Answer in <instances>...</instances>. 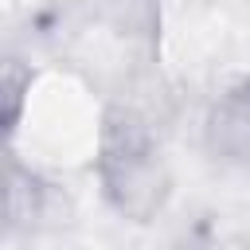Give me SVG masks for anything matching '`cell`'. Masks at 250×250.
I'll list each match as a JSON object with an SVG mask.
<instances>
[{"label":"cell","mask_w":250,"mask_h":250,"mask_svg":"<svg viewBox=\"0 0 250 250\" xmlns=\"http://www.w3.org/2000/svg\"><path fill=\"white\" fill-rule=\"evenodd\" d=\"M102 172H105L109 195L129 215H148L164 195L160 152L133 117H121L109 125L102 145Z\"/></svg>","instance_id":"1"},{"label":"cell","mask_w":250,"mask_h":250,"mask_svg":"<svg viewBox=\"0 0 250 250\" xmlns=\"http://www.w3.org/2000/svg\"><path fill=\"white\" fill-rule=\"evenodd\" d=\"M207 145L219 160L250 168V78L230 86L207 113Z\"/></svg>","instance_id":"2"}]
</instances>
